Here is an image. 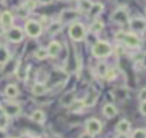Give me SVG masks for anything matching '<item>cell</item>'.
Wrapping results in <instances>:
<instances>
[{
    "label": "cell",
    "mask_w": 146,
    "mask_h": 138,
    "mask_svg": "<svg viewBox=\"0 0 146 138\" xmlns=\"http://www.w3.org/2000/svg\"><path fill=\"white\" fill-rule=\"evenodd\" d=\"M115 39L119 41H122L125 46L131 47V48H137L140 44V40L139 38L132 33V32H123V31H119L115 34Z\"/></svg>",
    "instance_id": "cell-1"
},
{
    "label": "cell",
    "mask_w": 146,
    "mask_h": 138,
    "mask_svg": "<svg viewBox=\"0 0 146 138\" xmlns=\"http://www.w3.org/2000/svg\"><path fill=\"white\" fill-rule=\"evenodd\" d=\"M92 55L96 58H106L112 54V46L107 41H97L91 49Z\"/></svg>",
    "instance_id": "cell-2"
},
{
    "label": "cell",
    "mask_w": 146,
    "mask_h": 138,
    "mask_svg": "<svg viewBox=\"0 0 146 138\" xmlns=\"http://www.w3.org/2000/svg\"><path fill=\"white\" fill-rule=\"evenodd\" d=\"M68 35L73 41H82L86 38V29L82 23L73 22L68 29Z\"/></svg>",
    "instance_id": "cell-3"
},
{
    "label": "cell",
    "mask_w": 146,
    "mask_h": 138,
    "mask_svg": "<svg viewBox=\"0 0 146 138\" xmlns=\"http://www.w3.org/2000/svg\"><path fill=\"white\" fill-rule=\"evenodd\" d=\"M24 30L26 32V34L31 38H38L41 35L42 33V25L34 21V19H30L25 23V26H24Z\"/></svg>",
    "instance_id": "cell-4"
},
{
    "label": "cell",
    "mask_w": 146,
    "mask_h": 138,
    "mask_svg": "<svg viewBox=\"0 0 146 138\" xmlns=\"http://www.w3.org/2000/svg\"><path fill=\"white\" fill-rule=\"evenodd\" d=\"M102 128H103V123L100 122V120L96 117H90L86 122V132L90 133L91 136L98 135L102 131Z\"/></svg>",
    "instance_id": "cell-5"
},
{
    "label": "cell",
    "mask_w": 146,
    "mask_h": 138,
    "mask_svg": "<svg viewBox=\"0 0 146 138\" xmlns=\"http://www.w3.org/2000/svg\"><path fill=\"white\" fill-rule=\"evenodd\" d=\"M7 35V39L14 43H17V42H21L24 38V34H23V31L21 27L18 26H11L9 27V30L7 31L6 33Z\"/></svg>",
    "instance_id": "cell-6"
},
{
    "label": "cell",
    "mask_w": 146,
    "mask_h": 138,
    "mask_svg": "<svg viewBox=\"0 0 146 138\" xmlns=\"http://www.w3.org/2000/svg\"><path fill=\"white\" fill-rule=\"evenodd\" d=\"M112 21L122 25L129 22V15L128 11L124 8H117L113 14H112Z\"/></svg>",
    "instance_id": "cell-7"
},
{
    "label": "cell",
    "mask_w": 146,
    "mask_h": 138,
    "mask_svg": "<svg viewBox=\"0 0 146 138\" xmlns=\"http://www.w3.org/2000/svg\"><path fill=\"white\" fill-rule=\"evenodd\" d=\"M78 17H79V11L73 10V9H65L60 13L59 22L60 23H73L78 19Z\"/></svg>",
    "instance_id": "cell-8"
},
{
    "label": "cell",
    "mask_w": 146,
    "mask_h": 138,
    "mask_svg": "<svg viewBox=\"0 0 146 138\" xmlns=\"http://www.w3.org/2000/svg\"><path fill=\"white\" fill-rule=\"evenodd\" d=\"M129 25L132 31L143 32L146 30V19H144L141 17H135L129 21Z\"/></svg>",
    "instance_id": "cell-9"
},
{
    "label": "cell",
    "mask_w": 146,
    "mask_h": 138,
    "mask_svg": "<svg viewBox=\"0 0 146 138\" xmlns=\"http://www.w3.org/2000/svg\"><path fill=\"white\" fill-rule=\"evenodd\" d=\"M3 111L6 113V115L9 117H13V116H17L19 113H21V106L16 103H7L5 106H3Z\"/></svg>",
    "instance_id": "cell-10"
},
{
    "label": "cell",
    "mask_w": 146,
    "mask_h": 138,
    "mask_svg": "<svg viewBox=\"0 0 146 138\" xmlns=\"http://www.w3.org/2000/svg\"><path fill=\"white\" fill-rule=\"evenodd\" d=\"M13 21H14V17H13V14L8 10H5L0 14V23L2 25V27L7 29V27H11L13 25Z\"/></svg>",
    "instance_id": "cell-11"
},
{
    "label": "cell",
    "mask_w": 146,
    "mask_h": 138,
    "mask_svg": "<svg viewBox=\"0 0 146 138\" xmlns=\"http://www.w3.org/2000/svg\"><path fill=\"white\" fill-rule=\"evenodd\" d=\"M97 97H98L97 92H96L94 89H90V91L87 94V96H86V97L82 99L83 105H84L86 107H91V106H94V105L96 104Z\"/></svg>",
    "instance_id": "cell-12"
},
{
    "label": "cell",
    "mask_w": 146,
    "mask_h": 138,
    "mask_svg": "<svg viewBox=\"0 0 146 138\" xmlns=\"http://www.w3.org/2000/svg\"><path fill=\"white\" fill-rule=\"evenodd\" d=\"M75 102V94L74 91H68L64 94L60 98V105L64 107H70L73 103Z\"/></svg>",
    "instance_id": "cell-13"
},
{
    "label": "cell",
    "mask_w": 146,
    "mask_h": 138,
    "mask_svg": "<svg viewBox=\"0 0 146 138\" xmlns=\"http://www.w3.org/2000/svg\"><path fill=\"white\" fill-rule=\"evenodd\" d=\"M130 128H131V124L130 122L127 120V119H122L117 122L115 129L119 133H123V135H127L129 131H130Z\"/></svg>",
    "instance_id": "cell-14"
},
{
    "label": "cell",
    "mask_w": 146,
    "mask_h": 138,
    "mask_svg": "<svg viewBox=\"0 0 146 138\" xmlns=\"http://www.w3.org/2000/svg\"><path fill=\"white\" fill-rule=\"evenodd\" d=\"M60 43L57 42V41H50L48 47H47V50H48V55L50 57H56L59 52H60Z\"/></svg>",
    "instance_id": "cell-15"
},
{
    "label": "cell",
    "mask_w": 146,
    "mask_h": 138,
    "mask_svg": "<svg viewBox=\"0 0 146 138\" xmlns=\"http://www.w3.org/2000/svg\"><path fill=\"white\" fill-rule=\"evenodd\" d=\"M103 114H104L106 117L112 119V117H114V116L117 114V109H116V107H115L113 104L107 103V104H105V105L103 106Z\"/></svg>",
    "instance_id": "cell-16"
},
{
    "label": "cell",
    "mask_w": 146,
    "mask_h": 138,
    "mask_svg": "<svg viewBox=\"0 0 146 138\" xmlns=\"http://www.w3.org/2000/svg\"><path fill=\"white\" fill-rule=\"evenodd\" d=\"M47 90H48L47 86H46L44 83H42V82H36V83H34V84L32 86V89H31L32 94L35 95V96L44 95V94L47 92Z\"/></svg>",
    "instance_id": "cell-17"
},
{
    "label": "cell",
    "mask_w": 146,
    "mask_h": 138,
    "mask_svg": "<svg viewBox=\"0 0 146 138\" xmlns=\"http://www.w3.org/2000/svg\"><path fill=\"white\" fill-rule=\"evenodd\" d=\"M5 94H6V96L9 97V98H16V97L18 96V94H19V90H18V88H17L16 84L10 83V84H7V86H6V88H5Z\"/></svg>",
    "instance_id": "cell-18"
},
{
    "label": "cell",
    "mask_w": 146,
    "mask_h": 138,
    "mask_svg": "<svg viewBox=\"0 0 146 138\" xmlns=\"http://www.w3.org/2000/svg\"><path fill=\"white\" fill-rule=\"evenodd\" d=\"M31 120H33L36 123H43L46 120V114L41 109H35L33 111V113L31 114Z\"/></svg>",
    "instance_id": "cell-19"
},
{
    "label": "cell",
    "mask_w": 146,
    "mask_h": 138,
    "mask_svg": "<svg viewBox=\"0 0 146 138\" xmlns=\"http://www.w3.org/2000/svg\"><path fill=\"white\" fill-rule=\"evenodd\" d=\"M103 10H104V5L100 3V2H96V3H92V6H91V8L88 13H89L90 16L95 17V16H98Z\"/></svg>",
    "instance_id": "cell-20"
},
{
    "label": "cell",
    "mask_w": 146,
    "mask_h": 138,
    "mask_svg": "<svg viewBox=\"0 0 146 138\" xmlns=\"http://www.w3.org/2000/svg\"><path fill=\"white\" fill-rule=\"evenodd\" d=\"M92 6L91 0H78V8L82 13H88Z\"/></svg>",
    "instance_id": "cell-21"
},
{
    "label": "cell",
    "mask_w": 146,
    "mask_h": 138,
    "mask_svg": "<svg viewBox=\"0 0 146 138\" xmlns=\"http://www.w3.org/2000/svg\"><path fill=\"white\" fill-rule=\"evenodd\" d=\"M60 30H62V23H60L59 21H58V22H52V23H50L49 26H48V29H47L48 33L51 34V35L58 33Z\"/></svg>",
    "instance_id": "cell-22"
},
{
    "label": "cell",
    "mask_w": 146,
    "mask_h": 138,
    "mask_svg": "<svg viewBox=\"0 0 146 138\" xmlns=\"http://www.w3.org/2000/svg\"><path fill=\"white\" fill-rule=\"evenodd\" d=\"M10 58V54L6 47H0V65L6 64Z\"/></svg>",
    "instance_id": "cell-23"
},
{
    "label": "cell",
    "mask_w": 146,
    "mask_h": 138,
    "mask_svg": "<svg viewBox=\"0 0 146 138\" xmlns=\"http://www.w3.org/2000/svg\"><path fill=\"white\" fill-rule=\"evenodd\" d=\"M103 29H104V23L102 21H99V19L94 21L92 24L90 25V31L92 33H99V32L103 31Z\"/></svg>",
    "instance_id": "cell-24"
},
{
    "label": "cell",
    "mask_w": 146,
    "mask_h": 138,
    "mask_svg": "<svg viewBox=\"0 0 146 138\" xmlns=\"http://www.w3.org/2000/svg\"><path fill=\"white\" fill-rule=\"evenodd\" d=\"M34 57L35 58H38V59H46V58H48L49 57V55H48V50H47V48H43V47H41V48H39V49H36L35 51H34Z\"/></svg>",
    "instance_id": "cell-25"
},
{
    "label": "cell",
    "mask_w": 146,
    "mask_h": 138,
    "mask_svg": "<svg viewBox=\"0 0 146 138\" xmlns=\"http://www.w3.org/2000/svg\"><path fill=\"white\" fill-rule=\"evenodd\" d=\"M107 70H108V67H107V65L104 62L98 63L97 66H96V72L98 74V76H100V78H104V75H105V73H106Z\"/></svg>",
    "instance_id": "cell-26"
},
{
    "label": "cell",
    "mask_w": 146,
    "mask_h": 138,
    "mask_svg": "<svg viewBox=\"0 0 146 138\" xmlns=\"http://www.w3.org/2000/svg\"><path fill=\"white\" fill-rule=\"evenodd\" d=\"M83 107H86V106L83 105V102H82V100H78V102L75 100V102L70 106L71 111L74 112V113H79V112H81V109H82Z\"/></svg>",
    "instance_id": "cell-27"
},
{
    "label": "cell",
    "mask_w": 146,
    "mask_h": 138,
    "mask_svg": "<svg viewBox=\"0 0 146 138\" xmlns=\"http://www.w3.org/2000/svg\"><path fill=\"white\" fill-rule=\"evenodd\" d=\"M116 78V71L114 68H108L104 75V79L107 80V81H112Z\"/></svg>",
    "instance_id": "cell-28"
},
{
    "label": "cell",
    "mask_w": 146,
    "mask_h": 138,
    "mask_svg": "<svg viewBox=\"0 0 146 138\" xmlns=\"http://www.w3.org/2000/svg\"><path fill=\"white\" fill-rule=\"evenodd\" d=\"M131 138H146V129H136L132 132Z\"/></svg>",
    "instance_id": "cell-29"
},
{
    "label": "cell",
    "mask_w": 146,
    "mask_h": 138,
    "mask_svg": "<svg viewBox=\"0 0 146 138\" xmlns=\"http://www.w3.org/2000/svg\"><path fill=\"white\" fill-rule=\"evenodd\" d=\"M8 124V116L6 113H0V131L5 130Z\"/></svg>",
    "instance_id": "cell-30"
},
{
    "label": "cell",
    "mask_w": 146,
    "mask_h": 138,
    "mask_svg": "<svg viewBox=\"0 0 146 138\" xmlns=\"http://www.w3.org/2000/svg\"><path fill=\"white\" fill-rule=\"evenodd\" d=\"M138 99H139L140 102L146 100V87H144V88H141V89L139 90V94H138Z\"/></svg>",
    "instance_id": "cell-31"
},
{
    "label": "cell",
    "mask_w": 146,
    "mask_h": 138,
    "mask_svg": "<svg viewBox=\"0 0 146 138\" xmlns=\"http://www.w3.org/2000/svg\"><path fill=\"white\" fill-rule=\"evenodd\" d=\"M35 6H36V2L34 1V0H30V1H27L25 5H24V8H26V9H34L35 8Z\"/></svg>",
    "instance_id": "cell-32"
},
{
    "label": "cell",
    "mask_w": 146,
    "mask_h": 138,
    "mask_svg": "<svg viewBox=\"0 0 146 138\" xmlns=\"http://www.w3.org/2000/svg\"><path fill=\"white\" fill-rule=\"evenodd\" d=\"M139 111H140V113H141L143 115H145V116H146V100H144V102H140Z\"/></svg>",
    "instance_id": "cell-33"
},
{
    "label": "cell",
    "mask_w": 146,
    "mask_h": 138,
    "mask_svg": "<svg viewBox=\"0 0 146 138\" xmlns=\"http://www.w3.org/2000/svg\"><path fill=\"white\" fill-rule=\"evenodd\" d=\"M94 136H91L90 133H88V132H84V133H82V135H80L79 136V138H92Z\"/></svg>",
    "instance_id": "cell-34"
},
{
    "label": "cell",
    "mask_w": 146,
    "mask_h": 138,
    "mask_svg": "<svg viewBox=\"0 0 146 138\" xmlns=\"http://www.w3.org/2000/svg\"><path fill=\"white\" fill-rule=\"evenodd\" d=\"M19 138H33L29 132H23L22 135H21V137Z\"/></svg>",
    "instance_id": "cell-35"
},
{
    "label": "cell",
    "mask_w": 146,
    "mask_h": 138,
    "mask_svg": "<svg viewBox=\"0 0 146 138\" xmlns=\"http://www.w3.org/2000/svg\"><path fill=\"white\" fill-rule=\"evenodd\" d=\"M115 138H129V137H128V135H123V133H119V135H117V136H116Z\"/></svg>",
    "instance_id": "cell-36"
},
{
    "label": "cell",
    "mask_w": 146,
    "mask_h": 138,
    "mask_svg": "<svg viewBox=\"0 0 146 138\" xmlns=\"http://www.w3.org/2000/svg\"><path fill=\"white\" fill-rule=\"evenodd\" d=\"M51 138H62V137H60V136H58V135H54Z\"/></svg>",
    "instance_id": "cell-37"
},
{
    "label": "cell",
    "mask_w": 146,
    "mask_h": 138,
    "mask_svg": "<svg viewBox=\"0 0 146 138\" xmlns=\"http://www.w3.org/2000/svg\"><path fill=\"white\" fill-rule=\"evenodd\" d=\"M33 138H42V137H40V136H35V137H33Z\"/></svg>",
    "instance_id": "cell-38"
},
{
    "label": "cell",
    "mask_w": 146,
    "mask_h": 138,
    "mask_svg": "<svg viewBox=\"0 0 146 138\" xmlns=\"http://www.w3.org/2000/svg\"><path fill=\"white\" fill-rule=\"evenodd\" d=\"M5 1H6V0H0V3H3Z\"/></svg>",
    "instance_id": "cell-39"
},
{
    "label": "cell",
    "mask_w": 146,
    "mask_h": 138,
    "mask_svg": "<svg viewBox=\"0 0 146 138\" xmlns=\"http://www.w3.org/2000/svg\"><path fill=\"white\" fill-rule=\"evenodd\" d=\"M13 138H16V137H13Z\"/></svg>",
    "instance_id": "cell-40"
},
{
    "label": "cell",
    "mask_w": 146,
    "mask_h": 138,
    "mask_svg": "<svg viewBox=\"0 0 146 138\" xmlns=\"http://www.w3.org/2000/svg\"><path fill=\"white\" fill-rule=\"evenodd\" d=\"M145 11H146V10H145Z\"/></svg>",
    "instance_id": "cell-41"
}]
</instances>
